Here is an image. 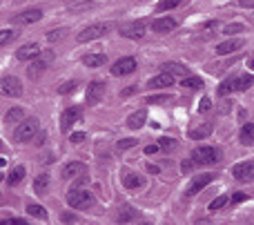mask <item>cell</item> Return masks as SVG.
I'll return each mask as SVG.
<instances>
[{"instance_id": "cell-25", "label": "cell", "mask_w": 254, "mask_h": 225, "mask_svg": "<svg viewBox=\"0 0 254 225\" xmlns=\"http://www.w3.org/2000/svg\"><path fill=\"white\" fill-rule=\"evenodd\" d=\"M123 185L127 187V190H136V187L143 185V178H140V174H125L123 176Z\"/></svg>"}, {"instance_id": "cell-31", "label": "cell", "mask_w": 254, "mask_h": 225, "mask_svg": "<svg viewBox=\"0 0 254 225\" xmlns=\"http://www.w3.org/2000/svg\"><path fill=\"white\" fill-rule=\"evenodd\" d=\"M183 2V0H161V2H158V7H156V13L158 11H167V9H174V7H179V4Z\"/></svg>"}, {"instance_id": "cell-40", "label": "cell", "mask_w": 254, "mask_h": 225, "mask_svg": "<svg viewBox=\"0 0 254 225\" xmlns=\"http://www.w3.org/2000/svg\"><path fill=\"white\" fill-rule=\"evenodd\" d=\"M210 105H212V101H210V98H201V105H198V112H207V110H210Z\"/></svg>"}, {"instance_id": "cell-8", "label": "cell", "mask_w": 254, "mask_h": 225, "mask_svg": "<svg viewBox=\"0 0 254 225\" xmlns=\"http://www.w3.org/2000/svg\"><path fill=\"white\" fill-rule=\"evenodd\" d=\"M0 94L9 98H16L22 94V83L16 78V76H2L0 78Z\"/></svg>"}, {"instance_id": "cell-1", "label": "cell", "mask_w": 254, "mask_h": 225, "mask_svg": "<svg viewBox=\"0 0 254 225\" xmlns=\"http://www.w3.org/2000/svg\"><path fill=\"white\" fill-rule=\"evenodd\" d=\"M112 22H94V25H87L83 31H78L76 40L78 43H89V40H96V38H103L112 31Z\"/></svg>"}, {"instance_id": "cell-44", "label": "cell", "mask_w": 254, "mask_h": 225, "mask_svg": "<svg viewBox=\"0 0 254 225\" xmlns=\"http://www.w3.org/2000/svg\"><path fill=\"white\" fill-rule=\"evenodd\" d=\"M131 217H134V214L129 212V208H125V212H121V221H129Z\"/></svg>"}, {"instance_id": "cell-6", "label": "cell", "mask_w": 254, "mask_h": 225, "mask_svg": "<svg viewBox=\"0 0 254 225\" xmlns=\"http://www.w3.org/2000/svg\"><path fill=\"white\" fill-rule=\"evenodd\" d=\"M67 203L71 205V208H76V210H85V208H92L94 205V194L92 192H87V190H71L69 194H67Z\"/></svg>"}, {"instance_id": "cell-12", "label": "cell", "mask_w": 254, "mask_h": 225, "mask_svg": "<svg viewBox=\"0 0 254 225\" xmlns=\"http://www.w3.org/2000/svg\"><path fill=\"white\" fill-rule=\"evenodd\" d=\"M212 178H214V174H198V176H194V178H192V183L188 185V192H185V194H188V196L198 194V192H201L203 187L210 185Z\"/></svg>"}, {"instance_id": "cell-15", "label": "cell", "mask_w": 254, "mask_h": 225, "mask_svg": "<svg viewBox=\"0 0 254 225\" xmlns=\"http://www.w3.org/2000/svg\"><path fill=\"white\" fill-rule=\"evenodd\" d=\"M40 18H43L40 9H27V11L13 16V22H16V25H31V22H38Z\"/></svg>"}, {"instance_id": "cell-47", "label": "cell", "mask_w": 254, "mask_h": 225, "mask_svg": "<svg viewBox=\"0 0 254 225\" xmlns=\"http://www.w3.org/2000/svg\"><path fill=\"white\" fill-rule=\"evenodd\" d=\"M234 201H237V203H241V201H246V194H237V196H234Z\"/></svg>"}, {"instance_id": "cell-21", "label": "cell", "mask_w": 254, "mask_h": 225, "mask_svg": "<svg viewBox=\"0 0 254 225\" xmlns=\"http://www.w3.org/2000/svg\"><path fill=\"white\" fill-rule=\"evenodd\" d=\"M105 62H107V56H105V54H101V52L87 54V56L83 58V65L85 67H103Z\"/></svg>"}, {"instance_id": "cell-7", "label": "cell", "mask_w": 254, "mask_h": 225, "mask_svg": "<svg viewBox=\"0 0 254 225\" xmlns=\"http://www.w3.org/2000/svg\"><path fill=\"white\" fill-rule=\"evenodd\" d=\"M80 118H83V107H67L61 116V132L67 134Z\"/></svg>"}, {"instance_id": "cell-46", "label": "cell", "mask_w": 254, "mask_h": 225, "mask_svg": "<svg viewBox=\"0 0 254 225\" xmlns=\"http://www.w3.org/2000/svg\"><path fill=\"white\" fill-rule=\"evenodd\" d=\"M147 172H152V174H158V172H161V168H156V165H147Z\"/></svg>"}, {"instance_id": "cell-26", "label": "cell", "mask_w": 254, "mask_h": 225, "mask_svg": "<svg viewBox=\"0 0 254 225\" xmlns=\"http://www.w3.org/2000/svg\"><path fill=\"white\" fill-rule=\"evenodd\" d=\"M252 136H254V125L252 123H248V125H243V129H241V143L243 145H248L250 147L252 145Z\"/></svg>"}, {"instance_id": "cell-11", "label": "cell", "mask_w": 254, "mask_h": 225, "mask_svg": "<svg viewBox=\"0 0 254 225\" xmlns=\"http://www.w3.org/2000/svg\"><path fill=\"white\" fill-rule=\"evenodd\" d=\"M136 71V58L125 56L121 60H116L112 65V76H127V74H134Z\"/></svg>"}, {"instance_id": "cell-13", "label": "cell", "mask_w": 254, "mask_h": 225, "mask_svg": "<svg viewBox=\"0 0 254 225\" xmlns=\"http://www.w3.org/2000/svg\"><path fill=\"white\" fill-rule=\"evenodd\" d=\"M252 172H254L252 161H243V163H239L232 168V174L237 181H252Z\"/></svg>"}, {"instance_id": "cell-3", "label": "cell", "mask_w": 254, "mask_h": 225, "mask_svg": "<svg viewBox=\"0 0 254 225\" xmlns=\"http://www.w3.org/2000/svg\"><path fill=\"white\" fill-rule=\"evenodd\" d=\"M221 161V152L216 147H210V145H201L192 152V163H198V165H212V163H219Z\"/></svg>"}, {"instance_id": "cell-41", "label": "cell", "mask_w": 254, "mask_h": 225, "mask_svg": "<svg viewBox=\"0 0 254 225\" xmlns=\"http://www.w3.org/2000/svg\"><path fill=\"white\" fill-rule=\"evenodd\" d=\"M69 141H71V143H83V141H85V134H83V132H74V134L69 136Z\"/></svg>"}, {"instance_id": "cell-38", "label": "cell", "mask_w": 254, "mask_h": 225, "mask_svg": "<svg viewBox=\"0 0 254 225\" xmlns=\"http://www.w3.org/2000/svg\"><path fill=\"white\" fill-rule=\"evenodd\" d=\"M76 85H78L76 80H71V83H65L61 89H58V92H61V94H71V92H76Z\"/></svg>"}, {"instance_id": "cell-17", "label": "cell", "mask_w": 254, "mask_h": 225, "mask_svg": "<svg viewBox=\"0 0 254 225\" xmlns=\"http://www.w3.org/2000/svg\"><path fill=\"white\" fill-rule=\"evenodd\" d=\"M241 47H243V40L232 38V40H225V43L216 45V54H219V56H228V54L237 52V49H241Z\"/></svg>"}, {"instance_id": "cell-49", "label": "cell", "mask_w": 254, "mask_h": 225, "mask_svg": "<svg viewBox=\"0 0 254 225\" xmlns=\"http://www.w3.org/2000/svg\"><path fill=\"white\" fill-rule=\"evenodd\" d=\"M0 150H2V143H0Z\"/></svg>"}, {"instance_id": "cell-27", "label": "cell", "mask_w": 254, "mask_h": 225, "mask_svg": "<svg viewBox=\"0 0 254 225\" xmlns=\"http://www.w3.org/2000/svg\"><path fill=\"white\" fill-rule=\"evenodd\" d=\"M181 85L188 89H201L203 87V78H198V76H185L183 80H181Z\"/></svg>"}, {"instance_id": "cell-35", "label": "cell", "mask_w": 254, "mask_h": 225, "mask_svg": "<svg viewBox=\"0 0 254 225\" xmlns=\"http://www.w3.org/2000/svg\"><path fill=\"white\" fill-rule=\"evenodd\" d=\"M13 36H16V31H11V29H0V45H7L9 40H13Z\"/></svg>"}, {"instance_id": "cell-16", "label": "cell", "mask_w": 254, "mask_h": 225, "mask_svg": "<svg viewBox=\"0 0 254 225\" xmlns=\"http://www.w3.org/2000/svg\"><path fill=\"white\" fill-rule=\"evenodd\" d=\"M152 29L156 31V34H170V31L176 29V20L172 16H165V18H156V20L152 22Z\"/></svg>"}, {"instance_id": "cell-23", "label": "cell", "mask_w": 254, "mask_h": 225, "mask_svg": "<svg viewBox=\"0 0 254 225\" xmlns=\"http://www.w3.org/2000/svg\"><path fill=\"white\" fill-rule=\"evenodd\" d=\"M212 129H214V125L212 123H201L198 127H194L192 132H190V136L192 138H205V136H210L212 134Z\"/></svg>"}, {"instance_id": "cell-30", "label": "cell", "mask_w": 254, "mask_h": 225, "mask_svg": "<svg viewBox=\"0 0 254 225\" xmlns=\"http://www.w3.org/2000/svg\"><path fill=\"white\" fill-rule=\"evenodd\" d=\"M47 185H49V176H47V174H40V176L34 181V192H38V194H45Z\"/></svg>"}, {"instance_id": "cell-37", "label": "cell", "mask_w": 254, "mask_h": 225, "mask_svg": "<svg viewBox=\"0 0 254 225\" xmlns=\"http://www.w3.org/2000/svg\"><path fill=\"white\" fill-rule=\"evenodd\" d=\"M136 143H138L136 138H125V141H119V145L116 147H119V150H129V147H134Z\"/></svg>"}, {"instance_id": "cell-34", "label": "cell", "mask_w": 254, "mask_h": 225, "mask_svg": "<svg viewBox=\"0 0 254 225\" xmlns=\"http://www.w3.org/2000/svg\"><path fill=\"white\" fill-rule=\"evenodd\" d=\"M172 101V96H147V101L145 103H149V105H163V103H170Z\"/></svg>"}, {"instance_id": "cell-2", "label": "cell", "mask_w": 254, "mask_h": 225, "mask_svg": "<svg viewBox=\"0 0 254 225\" xmlns=\"http://www.w3.org/2000/svg\"><path fill=\"white\" fill-rule=\"evenodd\" d=\"M38 129H40V125L36 118H22L20 125L16 127V132H13V138H16V143H27L38 134Z\"/></svg>"}, {"instance_id": "cell-10", "label": "cell", "mask_w": 254, "mask_h": 225, "mask_svg": "<svg viewBox=\"0 0 254 225\" xmlns=\"http://www.w3.org/2000/svg\"><path fill=\"white\" fill-rule=\"evenodd\" d=\"M103 96H105V85H103L101 80H92V83L87 85V94H85L87 105H98Z\"/></svg>"}, {"instance_id": "cell-36", "label": "cell", "mask_w": 254, "mask_h": 225, "mask_svg": "<svg viewBox=\"0 0 254 225\" xmlns=\"http://www.w3.org/2000/svg\"><path fill=\"white\" fill-rule=\"evenodd\" d=\"M65 34H67V29H56V31H52V34H47V40L49 43H56V40L65 38Z\"/></svg>"}, {"instance_id": "cell-5", "label": "cell", "mask_w": 254, "mask_h": 225, "mask_svg": "<svg viewBox=\"0 0 254 225\" xmlns=\"http://www.w3.org/2000/svg\"><path fill=\"white\" fill-rule=\"evenodd\" d=\"M250 87H252V76L246 74V76H237V78L225 80L219 87V94L221 96H228V94H232V92H246V89H250Z\"/></svg>"}, {"instance_id": "cell-22", "label": "cell", "mask_w": 254, "mask_h": 225, "mask_svg": "<svg viewBox=\"0 0 254 225\" xmlns=\"http://www.w3.org/2000/svg\"><path fill=\"white\" fill-rule=\"evenodd\" d=\"M163 71H167V74H172V76H181V78L188 76V67L181 65V62H165V65H163Z\"/></svg>"}, {"instance_id": "cell-9", "label": "cell", "mask_w": 254, "mask_h": 225, "mask_svg": "<svg viewBox=\"0 0 254 225\" xmlns=\"http://www.w3.org/2000/svg\"><path fill=\"white\" fill-rule=\"evenodd\" d=\"M121 36L129 40H140L145 36V22L143 20H134V22H127V25L121 27Z\"/></svg>"}, {"instance_id": "cell-29", "label": "cell", "mask_w": 254, "mask_h": 225, "mask_svg": "<svg viewBox=\"0 0 254 225\" xmlns=\"http://www.w3.org/2000/svg\"><path fill=\"white\" fill-rule=\"evenodd\" d=\"M27 214H31V217H36V219H47V212H45V208L43 205H38V203H29L27 205Z\"/></svg>"}, {"instance_id": "cell-18", "label": "cell", "mask_w": 254, "mask_h": 225, "mask_svg": "<svg viewBox=\"0 0 254 225\" xmlns=\"http://www.w3.org/2000/svg\"><path fill=\"white\" fill-rule=\"evenodd\" d=\"M87 172V168H85V163H78V161H74V163H67L65 168H63V178H76L80 176V174Z\"/></svg>"}, {"instance_id": "cell-19", "label": "cell", "mask_w": 254, "mask_h": 225, "mask_svg": "<svg viewBox=\"0 0 254 225\" xmlns=\"http://www.w3.org/2000/svg\"><path fill=\"white\" fill-rule=\"evenodd\" d=\"M38 52H40V47L36 43H27V45H22V47L18 49L16 58L18 60H31V58L38 56Z\"/></svg>"}, {"instance_id": "cell-32", "label": "cell", "mask_w": 254, "mask_h": 225, "mask_svg": "<svg viewBox=\"0 0 254 225\" xmlns=\"http://www.w3.org/2000/svg\"><path fill=\"white\" fill-rule=\"evenodd\" d=\"M174 147H176L174 138H161V141H158V150L161 152H172Z\"/></svg>"}, {"instance_id": "cell-48", "label": "cell", "mask_w": 254, "mask_h": 225, "mask_svg": "<svg viewBox=\"0 0 254 225\" xmlns=\"http://www.w3.org/2000/svg\"><path fill=\"white\" fill-rule=\"evenodd\" d=\"M0 181H2V174H0Z\"/></svg>"}, {"instance_id": "cell-14", "label": "cell", "mask_w": 254, "mask_h": 225, "mask_svg": "<svg viewBox=\"0 0 254 225\" xmlns=\"http://www.w3.org/2000/svg\"><path fill=\"white\" fill-rule=\"evenodd\" d=\"M170 85H174V76L167 74V71H161L158 76L149 78L145 87H149V89H165V87H170Z\"/></svg>"}, {"instance_id": "cell-24", "label": "cell", "mask_w": 254, "mask_h": 225, "mask_svg": "<svg viewBox=\"0 0 254 225\" xmlns=\"http://www.w3.org/2000/svg\"><path fill=\"white\" fill-rule=\"evenodd\" d=\"M22 178H25V168H22V165H18V168H13L11 172H9V176H7V183L11 187H16L18 183L22 181Z\"/></svg>"}, {"instance_id": "cell-4", "label": "cell", "mask_w": 254, "mask_h": 225, "mask_svg": "<svg viewBox=\"0 0 254 225\" xmlns=\"http://www.w3.org/2000/svg\"><path fill=\"white\" fill-rule=\"evenodd\" d=\"M54 58H56V54H54L52 49H47V52H38V56L31 58V65H29V69H27L29 78H38V76L47 69V65L54 60Z\"/></svg>"}, {"instance_id": "cell-42", "label": "cell", "mask_w": 254, "mask_h": 225, "mask_svg": "<svg viewBox=\"0 0 254 225\" xmlns=\"http://www.w3.org/2000/svg\"><path fill=\"white\" fill-rule=\"evenodd\" d=\"M78 221V217H74V214H63V223H76Z\"/></svg>"}, {"instance_id": "cell-45", "label": "cell", "mask_w": 254, "mask_h": 225, "mask_svg": "<svg viewBox=\"0 0 254 225\" xmlns=\"http://www.w3.org/2000/svg\"><path fill=\"white\" fill-rule=\"evenodd\" d=\"M156 152H161L158 150V145H147L145 147V154H156Z\"/></svg>"}, {"instance_id": "cell-33", "label": "cell", "mask_w": 254, "mask_h": 225, "mask_svg": "<svg viewBox=\"0 0 254 225\" xmlns=\"http://www.w3.org/2000/svg\"><path fill=\"white\" fill-rule=\"evenodd\" d=\"M225 203H228V194H223V196H219V199H214V201L210 203V208H207V210H210V212H219V210L223 208Z\"/></svg>"}, {"instance_id": "cell-20", "label": "cell", "mask_w": 254, "mask_h": 225, "mask_svg": "<svg viewBox=\"0 0 254 225\" xmlns=\"http://www.w3.org/2000/svg\"><path fill=\"white\" fill-rule=\"evenodd\" d=\"M145 120H147V112L138 110V112H134V114H129V118H127V127L129 129H140L145 125Z\"/></svg>"}, {"instance_id": "cell-28", "label": "cell", "mask_w": 254, "mask_h": 225, "mask_svg": "<svg viewBox=\"0 0 254 225\" xmlns=\"http://www.w3.org/2000/svg\"><path fill=\"white\" fill-rule=\"evenodd\" d=\"M22 118H25V110H20V107H13V110H9L4 114V123H16V120Z\"/></svg>"}, {"instance_id": "cell-39", "label": "cell", "mask_w": 254, "mask_h": 225, "mask_svg": "<svg viewBox=\"0 0 254 225\" xmlns=\"http://www.w3.org/2000/svg\"><path fill=\"white\" fill-rule=\"evenodd\" d=\"M243 29V27L241 25H228V27H223V34H237V31H241Z\"/></svg>"}, {"instance_id": "cell-43", "label": "cell", "mask_w": 254, "mask_h": 225, "mask_svg": "<svg viewBox=\"0 0 254 225\" xmlns=\"http://www.w3.org/2000/svg\"><path fill=\"white\" fill-rule=\"evenodd\" d=\"M2 223H4V225H16V223H18V225H25L27 221H25V219H9V221H2Z\"/></svg>"}]
</instances>
